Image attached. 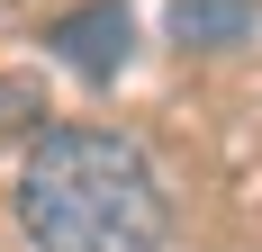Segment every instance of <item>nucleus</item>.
Here are the masks:
<instances>
[{
    "mask_svg": "<svg viewBox=\"0 0 262 252\" xmlns=\"http://www.w3.org/2000/svg\"><path fill=\"white\" fill-rule=\"evenodd\" d=\"M36 117V81H0V126H18Z\"/></svg>",
    "mask_w": 262,
    "mask_h": 252,
    "instance_id": "3",
    "label": "nucleus"
},
{
    "mask_svg": "<svg viewBox=\"0 0 262 252\" xmlns=\"http://www.w3.org/2000/svg\"><path fill=\"white\" fill-rule=\"evenodd\" d=\"M18 225L36 252H163L172 207H163L154 162L127 135L46 126L18 162Z\"/></svg>",
    "mask_w": 262,
    "mask_h": 252,
    "instance_id": "1",
    "label": "nucleus"
},
{
    "mask_svg": "<svg viewBox=\"0 0 262 252\" xmlns=\"http://www.w3.org/2000/svg\"><path fill=\"white\" fill-rule=\"evenodd\" d=\"M54 45L73 54L81 72H118V63H127V0H91V9H73V18L54 27Z\"/></svg>",
    "mask_w": 262,
    "mask_h": 252,
    "instance_id": "2",
    "label": "nucleus"
}]
</instances>
